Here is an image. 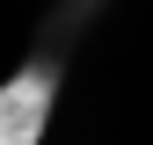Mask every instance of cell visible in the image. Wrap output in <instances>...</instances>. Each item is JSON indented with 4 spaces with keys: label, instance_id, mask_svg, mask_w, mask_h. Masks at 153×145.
Wrapping results in <instances>:
<instances>
[{
    "label": "cell",
    "instance_id": "6da1fadb",
    "mask_svg": "<svg viewBox=\"0 0 153 145\" xmlns=\"http://www.w3.org/2000/svg\"><path fill=\"white\" fill-rule=\"evenodd\" d=\"M51 102H59V65L36 58L22 65L7 87H0V145H36L51 123Z\"/></svg>",
    "mask_w": 153,
    "mask_h": 145
}]
</instances>
